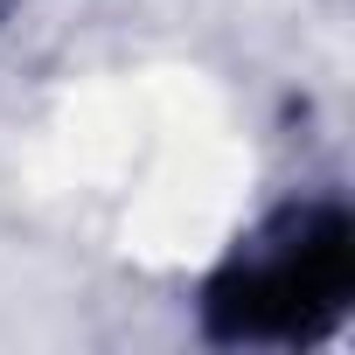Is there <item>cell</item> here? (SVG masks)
<instances>
[{
  "instance_id": "6da1fadb",
  "label": "cell",
  "mask_w": 355,
  "mask_h": 355,
  "mask_svg": "<svg viewBox=\"0 0 355 355\" xmlns=\"http://www.w3.org/2000/svg\"><path fill=\"white\" fill-rule=\"evenodd\" d=\"M348 293V223L341 216H300L272 244H258L230 286H216V306L237 334H300L313 313L341 306Z\"/></svg>"
}]
</instances>
